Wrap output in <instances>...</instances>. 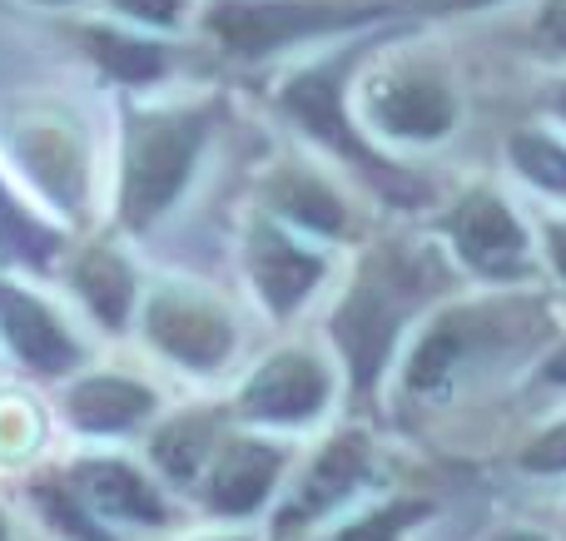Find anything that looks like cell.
I'll list each match as a JSON object with an SVG mask.
<instances>
[{"label":"cell","mask_w":566,"mask_h":541,"mask_svg":"<svg viewBox=\"0 0 566 541\" xmlns=\"http://www.w3.org/2000/svg\"><path fill=\"white\" fill-rule=\"evenodd\" d=\"M442 284H448V268L438 264L432 248L378 244L363 258L358 278L348 284L343 304L328 318V338L338 348L358 397H368L378 388L408 323L442 294Z\"/></svg>","instance_id":"6da1fadb"},{"label":"cell","mask_w":566,"mask_h":541,"mask_svg":"<svg viewBox=\"0 0 566 541\" xmlns=\"http://www.w3.org/2000/svg\"><path fill=\"white\" fill-rule=\"evenodd\" d=\"M378 40H348V45L318 55L313 65L293 70L279 89V109L303 129L308 139H318L328 155H338L343 165H353L373 189H382L388 199H418L422 184L412 174H402L363 129V119L353 115V75L373 55Z\"/></svg>","instance_id":"7a4b0ae2"},{"label":"cell","mask_w":566,"mask_h":541,"mask_svg":"<svg viewBox=\"0 0 566 541\" xmlns=\"http://www.w3.org/2000/svg\"><path fill=\"white\" fill-rule=\"evenodd\" d=\"M542 318L532 314V304H458L442 308L432 323H422V333L412 338L408 358H402V393L412 397H442L452 388H462L472 373H488L502 358H517L537 348Z\"/></svg>","instance_id":"3957f363"},{"label":"cell","mask_w":566,"mask_h":541,"mask_svg":"<svg viewBox=\"0 0 566 541\" xmlns=\"http://www.w3.org/2000/svg\"><path fill=\"white\" fill-rule=\"evenodd\" d=\"M209 109H125L119 149V224L145 234L179 194L209 139Z\"/></svg>","instance_id":"277c9868"},{"label":"cell","mask_w":566,"mask_h":541,"mask_svg":"<svg viewBox=\"0 0 566 541\" xmlns=\"http://www.w3.org/2000/svg\"><path fill=\"white\" fill-rule=\"evenodd\" d=\"M388 15H398V6L382 0H214L205 30L234 60H264L303 40L358 35Z\"/></svg>","instance_id":"5b68a950"},{"label":"cell","mask_w":566,"mask_h":541,"mask_svg":"<svg viewBox=\"0 0 566 541\" xmlns=\"http://www.w3.org/2000/svg\"><path fill=\"white\" fill-rule=\"evenodd\" d=\"M442 238H448V254L468 268L482 284H527L542 264V248L532 238V229L522 224V214L497 194V189L478 184L468 194H458L448 204V214L438 219Z\"/></svg>","instance_id":"8992f818"},{"label":"cell","mask_w":566,"mask_h":541,"mask_svg":"<svg viewBox=\"0 0 566 541\" xmlns=\"http://www.w3.org/2000/svg\"><path fill=\"white\" fill-rule=\"evenodd\" d=\"M358 119L373 139L392 145H438L458 129L462 99L432 65H382L358 79Z\"/></svg>","instance_id":"52a82bcc"},{"label":"cell","mask_w":566,"mask_h":541,"mask_svg":"<svg viewBox=\"0 0 566 541\" xmlns=\"http://www.w3.org/2000/svg\"><path fill=\"white\" fill-rule=\"evenodd\" d=\"M145 338L189 373H214L229 363L239 333L234 318L214 304L209 294L185 284H159L145 304Z\"/></svg>","instance_id":"ba28073f"},{"label":"cell","mask_w":566,"mask_h":541,"mask_svg":"<svg viewBox=\"0 0 566 541\" xmlns=\"http://www.w3.org/2000/svg\"><path fill=\"white\" fill-rule=\"evenodd\" d=\"M244 274L269 314L293 318L313 298V288L323 284V274H328V254L318 244H303L283 219L264 214L244 234Z\"/></svg>","instance_id":"9c48e42d"},{"label":"cell","mask_w":566,"mask_h":541,"mask_svg":"<svg viewBox=\"0 0 566 541\" xmlns=\"http://www.w3.org/2000/svg\"><path fill=\"white\" fill-rule=\"evenodd\" d=\"M333 403V368L318 353L303 348H283V353L264 358L239 388V413L249 423L269 427H303Z\"/></svg>","instance_id":"30bf717a"},{"label":"cell","mask_w":566,"mask_h":541,"mask_svg":"<svg viewBox=\"0 0 566 541\" xmlns=\"http://www.w3.org/2000/svg\"><path fill=\"white\" fill-rule=\"evenodd\" d=\"M373 473V443L363 433H338L318 447V457L308 463V473L298 477V487L289 492V502L279 507L274 532L293 537L303 527H313L318 517H328L333 507H343Z\"/></svg>","instance_id":"8fae6325"},{"label":"cell","mask_w":566,"mask_h":541,"mask_svg":"<svg viewBox=\"0 0 566 541\" xmlns=\"http://www.w3.org/2000/svg\"><path fill=\"white\" fill-rule=\"evenodd\" d=\"M0 338H6L10 353L40 378H60L80 363V343H75V333L60 323L55 308H50L45 298H35L30 288L6 284V278H0Z\"/></svg>","instance_id":"7c38bea8"},{"label":"cell","mask_w":566,"mask_h":541,"mask_svg":"<svg viewBox=\"0 0 566 541\" xmlns=\"http://www.w3.org/2000/svg\"><path fill=\"white\" fill-rule=\"evenodd\" d=\"M289 453L264 437H229L214 447L205 473V502L219 517H249L269 502Z\"/></svg>","instance_id":"4fadbf2b"},{"label":"cell","mask_w":566,"mask_h":541,"mask_svg":"<svg viewBox=\"0 0 566 541\" xmlns=\"http://www.w3.org/2000/svg\"><path fill=\"white\" fill-rule=\"evenodd\" d=\"M75 497H85L90 512L99 522H135V527H159L165 522V497L139 467L119 463V457H90L70 473Z\"/></svg>","instance_id":"5bb4252c"},{"label":"cell","mask_w":566,"mask_h":541,"mask_svg":"<svg viewBox=\"0 0 566 541\" xmlns=\"http://www.w3.org/2000/svg\"><path fill=\"white\" fill-rule=\"evenodd\" d=\"M65 413L80 433H125L155 413V393L125 373H90L65 393Z\"/></svg>","instance_id":"9a60e30c"},{"label":"cell","mask_w":566,"mask_h":541,"mask_svg":"<svg viewBox=\"0 0 566 541\" xmlns=\"http://www.w3.org/2000/svg\"><path fill=\"white\" fill-rule=\"evenodd\" d=\"M269 214L313 238H338L348 229V204L338 199V189L303 165H289L269 179Z\"/></svg>","instance_id":"2e32d148"},{"label":"cell","mask_w":566,"mask_h":541,"mask_svg":"<svg viewBox=\"0 0 566 541\" xmlns=\"http://www.w3.org/2000/svg\"><path fill=\"white\" fill-rule=\"evenodd\" d=\"M75 288L85 298V308L105 328H125L129 308H135V274H129L125 254L115 248H90L75 264Z\"/></svg>","instance_id":"e0dca14e"},{"label":"cell","mask_w":566,"mask_h":541,"mask_svg":"<svg viewBox=\"0 0 566 541\" xmlns=\"http://www.w3.org/2000/svg\"><path fill=\"white\" fill-rule=\"evenodd\" d=\"M149 457H155V467L169 482H195L199 467L214 457V417L185 413L175 423H165L155 433V443H149Z\"/></svg>","instance_id":"ac0fdd59"},{"label":"cell","mask_w":566,"mask_h":541,"mask_svg":"<svg viewBox=\"0 0 566 541\" xmlns=\"http://www.w3.org/2000/svg\"><path fill=\"white\" fill-rule=\"evenodd\" d=\"M80 35H85V50L95 55V65L105 75H115L119 85H145L165 70V45H155V40L125 35L115 25H85Z\"/></svg>","instance_id":"d6986e66"},{"label":"cell","mask_w":566,"mask_h":541,"mask_svg":"<svg viewBox=\"0 0 566 541\" xmlns=\"http://www.w3.org/2000/svg\"><path fill=\"white\" fill-rule=\"evenodd\" d=\"M55 248H60V234L45 219H35V209L20 204L10 194V184L0 179V258L25 268H45L55 258Z\"/></svg>","instance_id":"ffe728a7"},{"label":"cell","mask_w":566,"mask_h":541,"mask_svg":"<svg viewBox=\"0 0 566 541\" xmlns=\"http://www.w3.org/2000/svg\"><path fill=\"white\" fill-rule=\"evenodd\" d=\"M15 159L35 174V184L45 189L50 199H70V179H80V159H75V145L70 135L60 129H45V125H30V135L15 139Z\"/></svg>","instance_id":"44dd1931"},{"label":"cell","mask_w":566,"mask_h":541,"mask_svg":"<svg viewBox=\"0 0 566 541\" xmlns=\"http://www.w3.org/2000/svg\"><path fill=\"white\" fill-rule=\"evenodd\" d=\"M507 165L522 184H532L537 194L566 199V139H552L542 129H517L507 139Z\"/></svg>","instance_id":"7402d4cb"},{"label":"cell","mask_w":566,"mask_h":541,"mask_svg":"<svg viewBox=\"0 0 566 541\" xmlns=\"http://www.w3.org/2000/svg\"><path fill=\"white\" fill-rule=\"evenodd\" d=\"M422 517H428V502H388V507H378V512L348 522L338 537H328V541H398L408 527H418Z\"/></svg>","instance_id":"603a6c76"},{"label":"cell","mask_w":566,"mask_h":541,"mask_svg":"<svg viewBox=\"0 0 566 541\" xmlns=\"http://www.w3.org/2000/svg\"><path fill=\"white\" fill-rule=\"evenodd\" d=\"M40 507H45V517L60 527L65 537H80V541H105V532H99L95 522H90V512H80V502H75V487H45V492L35 497Z\"/></svg>","instance_id":"cb8c5ba5"},{"label":"cell","mask_w":566,"mask_h":541,"mask_svg":"<svg viewBox=\"0 0 566 541\" xmlns=\"http://www.w3.org/2000/svg\"><path fill=\"white\" fill-rule=\"evenodd\" d=\"M517 463L527 467V473H542V477L566 473V417H562V423H552V427H542V433L522 447Z\"/></svg>","instance_id":"d4e9b609"},{"label":"cell","mask_w":566,"mask_h":541,"mask_svg":"<svg viewBox=\"0 0 566 541\" xmlns=\"http://www.w3.org/2000/svg\"><path fill=\"white\" fill-rule=\"evenodd\" d=\"M537 248H542V264H547V274L557 278V284H566V214L542 219Z\"/></svg>","instance_id":"484cf974"},{"label":"cell","mask_w":566,"mask_h":541,"mask_svg":"<svg viewBox=\"0 0 566 541\" xmlns=\"http://www.w3.org/2000/svg\"><path fill=\"white\" fill-rule=\"evenodd\" d=\"M532 30H537V40L552 55H566V0H542Z\"/></svg>","instance_id":"4316f807"},{"label":"cell","mask_w":566,"mask_h":541,"mask_svg":"<svg viewBox=\"0 0 566 541\" xmlns=\"http://www.w3.org/2000/svg\"><path fill=\"white\" fill-rule=\"evenodd\" d=\"M109 6L135 15V20H145V25H175L185 0H109Z\"/></svg>","instance_id":"83f0119b"},{"label":"cell","mask_w":566,"mask_h":541,"mask_svg":"<svg viewBox=\"0 0 566 541\" xmlns=\"http://www.w3.org/2000/svg\"><path fill=\"white\" fill-rule=\"evenodd\" d=\"M492 6H502V0H402V10H412V15H478Z\"/></svg>","instance_id":"f1b7e54d"},{"label":"cell","mask_w":566,"mask_h":541,"mask_svg":"<svg viewBox=\"0 0 566 541\" xmlns=\"http://www.w3.org/2000/svg\"><path fill=\"white\" fill-rule=\"evenodd\" d=\"M537 378H542V383H552V388H566V338H557V343L542 353Z\"/></svg>","instance_id":"f546056e"},{"label":"cell","mask_w":566,"mask_h":541,"mask_svg":"<svg viewBox=\"0 0 566 541\" xmlns=\"http://www.w3.org/2000/svg\"><path fill=\"white\" fill-rule=\"evenodd\" d=\"M547 115L557 119V125H566V79H557V85L547 89Z\"/></svg>","instance_id":"4dcf8cb0"},{"label":"cell","mask_w":566,"mask_h":541,"mask_svg":"<svg viewBox=\"0 0 566 541\" xmlns=\"http://www.w3.org/2000/svg\"><path fill=\"white\" fill-rule=\"evenodd\" d=\"M497 541H552V537H542V532H502Z\"/></svg>","instance_id":"1f68e13d"},{"label":"cell","mask_w":566,"mask_h":541,"mask_svg":"<svg viewBox=\"0 0 566 541\" xmlns=\"http://www.w3.org/2000/svg\"><path fill=\"white\" fill-rule=\"evenodd\" d=\"M35 6H75V0H35Z\"/></svg>","instance_id":"d6a6232c"},{"label":"cell","mask_w":566,"mask_h":541,"mask_svg":"<svg viewBox=\"0 0 566 541\" xmlns=\"http://www.w3.org/2000/svg\"><path fill=\"white\" fill-rule=\"evenodd\" d=\"M0 541H10V532H6V517H0Z\"/></svg>","instance_id":"836d02e7"}]
</instances>
